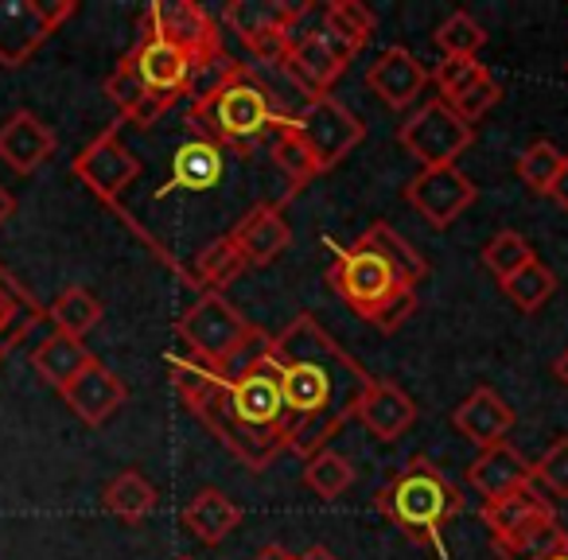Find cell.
<instances>
[{"label": "cell", "mask_w": 568, "mask_h": 560, "mask_svg": "<svg viewBox=\"0 0 568 560\" xmlns=\"http://www.w3.org/2000/svg\"><path fill=\"white\" fill-rule=\"evenodd\" d=\"M552 374H557V381H560V386L568 389V347L560 350L557 358H552Z\"/></svg>", "instance_id": "obj_45"}, {"label": "cell", "mask_w": 568, "mask_h": 560, "mask_svg": "<svg viewBox=\"0 0 568 560\" xmlns=\"http://www.w3.org/2000/svg\"><path fill=\"white\" fill-rule=\"evenodd\" d=\"M549 513H557V510H552V502L541 495L537 482H529V487L483 506V521H487V529H490V541L514 533V529L529 526V521H537V518H549Z\"/></svg>", "instance_id": "obj_28"}, {"label": "cell", "mask_w": 568, "mask_h": 560, "mask_svg": "<svg viewBox=\"0 0 568 560\" xmlns=\"http://www.w3.org/2000/svg\"><path fill=\"white\" fill-rule=\"evenodd\" d=\"M534 257H537L534 245H529L518 230H498V234L483 245V265H487L498 281H506V276H514L518 268H526Z\"/></svg>", "instance_id": "obj_37"}, {"label": "cell", "mask_w": 568, "mask_h": 560, "mask_svg": "<svg viewBox=\"0 0 568 560\" xmlns=\"http://www.w3.org/2000/svg\"><path fill=\"white\" fill-rule=\"evenodd\" d=\"M514 409L498 397V389L490 386H479L456 405L452 413V425L456 432L464 436L467 444H475L479 451L495 448V444H506V436L514 432Z\"/></svg>", "instance_id": "obj_20"}, {"label": "cell", "mask_w": 568, "mask_h": 560, "mask_svg": "<svg viewBox=\"0 0 568 560\" xmlns=\"http://www.w3.org/2000/svg\"><path fill=\"white\" fill-rule=\"evenodd\" d=\"M428 82L433 79H428L425 63L409 48H402V43L382 51L371 63V71H366V86L378 94V102L386 110H409V105H417V98L425 94Z\"/></svg>", "instance_id": "obj_15"}, {"label": "cell", "mask_w": 568, "mask_h": 560, "mask_svg": "<svg viewBox=\"0 0 568 560\" xmlns=\"http://www.w3.org/2000/svg\"><path fill=\"white\" fill-rule=\"evenodd\" d=\"M498 102H503V86H498V79L490 74V79H483L479 86H471L467 94H459L456 102H448V105L456 110L459 121H467V125L475 129L483 118H487L490 110H495Z\"/></svg>", "instance_id": "obj_41"}, {"label": "cell", "mask_w": 568, "mask_h": 560, "mask_svg": "<svg viewBox=\"0 0 568 560\" xmlns=\"http://www.w3.org/2000/svg\"><path fill=\"white\" fill-rule=\"evenodd\" d=\"M402 195L433 230H448L479 198V187L459 167H420Z\"/></svg>", "instance_id": "obj_13"}, {"label": "cell", "mask_w": 568, "mask_h": 560, "mask_svg": "<svg viewBox=\"0 0 568 560\" xmlns=\"http://www.w3.org/2000/svg\"><path fill=\"white\" fill-rule=\"evenodd\" d=\"M428 261L386 222H374L355 245H335L327 285L332 293L378 332H397L417 312V288Z\"/></svg>", "instance_id": "obj_3"}, {"label": "cell", "mask_w": 568, "mask_h": 560, "mask_svg": "<svg viewBox=\"0 0 568 560\" xmlns=\"http://www.w3.org/2000/svg\"><path fill=\"white\" fill-rule=\"evenodd\" d=\"M397 141L420 167H456V160L471 149L475 129L459 121L448 102L433 98L397 129Z\"/></svg>", "instance_id": "obj_10"}, {"label": "cell", "mask_w": 568, "mask_h": 560, "mask_svg": "<svg viewBox=\"0 0 568 560\" xmlns=\"http://www.w3.org/2000/svg\"><path fill=\"white\" fill-rule=\"evenodd\" d=\"M183 529L195 537L199 544H222L237 526H242V506L219 487H199L183 506Z\"/></svg>", "instance_id": "obj_22"}, {"label": "cell", "mask_w": 568, "mask_h": 560, "mask_svg": "<svg viewBox=\"0 0 568 560\" xmlns=\"http://www.w3.org/2000/svg\"><path fill=\"white\" fill-rule=\"evenodd\" d=\"M156 506H160V490L152 487L136 467H125L121 475H113L102 490V510L121 521H129V526L144 521Z\"/></svg>", "instance_id": "obj_29"}, {"label": "cell", "mask_w": 568, "mask_h": 560, "mask_svg": "<svg viewBox=\"0 0 568 560\" xmlns=\"http://www.w3.org/2000/svg\"><path fill=\"white\" fill-rule=\"evenodd\" d=\"M183 350L195 363L211 366L219 374H230L234 363H242L250 350H257L268 339L257 324L242 316L222 293H203L180 319H175Z\"/></svg>", "instance_id": "obj_6"}, {"label": "cell", "mask_w": 568, "mask_h": 560, "mask_svg": "<svg viewBox=\"0 0 568 560\" xmlns=\"http://www.w3.org/2000/svg\"><path fill=\"white\" fill-rule=\"evenodd\" d=\"M105 308L90 288L82 285H71L55 296V304L48 308V319L55 324L59 335H71V339H87L98 324H102Z\"/></svg>", "instance_id": "obj_31"}, {"label": "cell", "mask_w": 568, "mask_h": 560, "mask_svg": "<svg viewBox=\"0 0 568 560\" xmlns=\"http://www.w3.org/2000/svg\"><path fill=\"white\" fill-rule=\"evenodd\" d=\"M565 541H568V529L557 521V513H549V518L529 521V526L514 529V533L495 537L490 544H495L498 560H545L552 549H560Z\"/></svg>", "instance_id": "obj_30"}, {"label": "cell", "mask_w": 568, "mask_h": 560, "mask_svg": "<svg viewBox=\"0 0 568 560\" xmlns=\"http://www.w3.org/2000/svg\"><path fill=\"white\" fill-rule=\"evenodd\" d=\"M288 110L276 105V94L253 67L219 59L199 71L195 94H191L187 125L195 136L219 144L222 152H253L257 144L273 141L284 125Z\"/></svg>", "instance_id": "obj_4"}, {"label": "cell", "mask_w": 568, "mask_h": 560, "mask_svg": "<svg viewBox=\"0 0 568 560\" xmlns=\"http://www.w3.org/2000/svg\"><path fill=\"white\" fill-rule=\"evenodd\" d=\"M355 417L363 420V425L371 428V436H378L382 444H394V440H402L413 425H417L420 409H417V401L397 386V381L371 378V386H366Z\"/></svg>", "instance_id": "obj_21"}, {"label": "cell", "mask_w": 568, "mask_h": 560, "mask_svg": "<svg viewBox=\"0 0 568 560\" xmlns=\"http://www.w3.org/2000/svg\"><path fill=\"white\" fill-rule=\"evenodd\" d=\"M560 164H565V152H560L557 144H552V141H534L518 156V180L526 183L534 195H545V191H549V183L557 180Z\"/></svg>", "instance_id": "obj_38"}, {"label": "cell", "mask_w": 568, "mask_h": 560, "mask_svg": "<svg viewBox=\"0 0 568 560\" xmlns=\"http://www.w3.org/2000/svg\"><path fill=\"white\" fill-rule=\"evenodd\" d=\"M59 136L43 118L32 110H17L0 121V160L17 175H32L55 156Z\"/></svg>", "instance_id": "obj_16"}, {"label": "cell", "mask_w": 568, "mask_h": 560, "mask_svg": "<svg viewBox=\"0 0 568 560\" xmlns=\"http://www.w3.org/2000/svg\"><path fill=\"white\" fill-rule=\"evenodd\" d=\"M284 125L304 144V152L312 156L320 175L339 167L343 160L366 141L363 118H355V113L332 94H320V98H312V102H304L301 110L284 118Z\"/></svg>", "instance_id": "obj_7"}, {"label": "cell", "mask_w": 568, "mask_h": 560, "mask_svg": "<svg viewBox=\"0 0 568 560\" xmlns=\"http://www.w3.org/2000/svg\"><path fill=\"white\" fill-rule=\"evenodd\" d=\"M43 316L48 312L40 308V301L20 285L9 268H0V358L9 355Z\"/></svg>", "instance_id": "obj_23"}, {"label": "cell", "mask_w": 568, "mask_h": 560, "mask_svg": "<svg viewBox=\"0 0 568 560\" xmlns=\"http://www.w3.org/2000/svg\"><path fill=\"white\" fill-rule=\"evenodd\" d=\"M102 90H105V98L121 110V118L133 121L136 129H152L168 113V105L156 102V98L144 90V82L136 79L133 63H129L125 55H121V63L110 71V79H105Z\"/></svg>", "instance_id": "obj_25"}, {"label": "cell", "mask_w": 568, "mask_h": 560, "mask_svg": "<svg viewBox=\"0 0 568 560\" xmlns=\"http://www.w3.org/2000/svg\"><path fill=\"white\" fill-rule=\"evenodd\" d=\"M71 172L82 187H90V195H98L105 206L121 211L118 198L141 180V160H136L133 149L121 141V129L110 125V129H102L79 156H74Z\"/></svg>", "instance_id": "obj_11"}, {"label": "cell", "mask_w": 568, "mask_h": 560, "mask_svg": "<svg viewBox=\"0 0 568 560\" xmlns=\"http://www.w3.org/2000/svg\"><path fill=\"white\" fill-rule=\"evenodd\" d=\"M125 59L133 63V71H136V79L144 82V90H149L156 102H164L168 110H172L183 94H195L199 67L191 63L183 51H175L172 43L136 32V43Z\"/></svg>", "instance_id": "obj_14"}, {"label": "cell", "mask_w": 568, "mask_h": 560, "mask_svg": "<svg viewBox=\"0 0 568 560\" xmlns=\"http://www.w3.org/2000/svg\"><path fill=\"white\" fill-rule=\"evenodd\" d=\"M222 149L203 136H191L187 144H180L172 156V180H168V191H211L214 183L222 180Z\"/></svg>", "instance_id": "obj_26"}, {"label": "cell", "mask_w": 568, "mask_h": 560, "mask_svg": "<svg viewBox=\"0 0 568 560\" xmlns=\"http://www.w3.org/2000/svg\"><path fill=\"white\" fill-rule=\"evenodd\" d=\"M136 32L172 43V48L183 51L199 71H206L211 63L226 59V51H222V24L203 4H195V0H156V4L144 9Z\"/></svg>", "instance_id": "obj_8"}, {"label": "cell", "mask_w": 568, "mask_h": 560, "mask_svg": "<svg viewBox=\"0 0 568 560\" xmlns=\"http://www.w3.org/2000/svg\"><path fill=\"white\" fill-rule=\"evenodd\" d=\"M534 482L552 498H568V436H557L545 448V456L534 464Z\"/></svg>", "instance_id": "obj_40"}, {"label": "cell", "mask_w": 568, "mask_h": 560, "mask_svg": "<svg viewBox=\"0 0 568 560\" xmlns=\"http://www.w3.org/2000/svg\"><path fill=\"white\" fill-rule=\"evenodd\" d=\"M180 560H191V557H180Z\"/></svg>", "instance_id": "obj_48"}, {"label": "cell", "mask_w": 568, "mask_h": 560, "mask_svg": "<svg viewBox=\"0 0 568 560\" xmlns=\"http://www.w3.org/2000/svg\"><path fill=\"white\" fill-rule=\"evenodd\" d=\"M59 394H63L67 409H71L74 417H79L82 425H90V428L105 425V420H110L113 413L129 401L125 381H121L105 363H98V358L71 381V386L59 389Z\"/></svg>", "instance_id": "obj_17"}, {"label": "cell", "mask_w": 568, "mask_h": 560, "mask_svg": "<svg viewBox=\"0 0 568 560\" xmlns=\"http://www.w3.org/2000/svg\"><path fill=\"white\" fill-rule=\"evenodd\" d=\"M351 482H355V467H351V459L339 456V451L324 448L320 456L304 459V487L324 498V502H335Z\"/></svg>", "instance_id": "obj_34"}, {"label": "cell", "mask_w": 568, "mask_h": 560, "mask_svg": "<svg viewBox=\"0 0 568 560\" xmlns=\"http://www.w3.org/2000/svg\"><path fill=\"white\" fill-rule=\"evenodd\" d=\"M90 363H94V350L82 339H71V335H59V332L48 335V339L32 350V370L55 389L71 386Z\"/></svg>", "instance_id": "obj_24"}, {"label": "cell", "mask_w": 568, "mask_h": 560, "mask_svg": "<svg viewBox=\"0 0 568 560\" xmlns=\"http://www.w3.org/2000/svg\"><path fill=\"white\" fill-rule=\"evenodd\" d=\"M351 63H355V51H351L324 20V28H320L316 35H308V40H301V43L288 48L281 71L293 79V86L304 94V102H312V98L327 94Z\"/></svg>", "instance_id": "obj_12"}, {"label": "cell", "mask_w": 568, "mask_h": 560, "mask_svg": "<svg viewBox=\"0 0 568 560\" xmlns=\"http://www.w3.org/2000/svg\"><path fill=\"white\" fill-rule=\"evenodd\" d=\"M301 560H339L332 549H324V544H312L308 552H301Z\"/></svg>", "instance_id": "obj_46"}, {"label": "cell", "mask_w": 568, "mask_h": 560, "mask_svg": "<svg viewBox=\"0 0 568 560\" xmlns=\"http://www.w3.org/2000/svg\"><path fill=\"white\" fill-rule=\"evenodd\" d=\"M74 12V0H0V67H24Z\"/></svg>", "instance_id": "obj_9"}, {"label": "cell", "mask_w": 568, "mask_h": 560, "mask_svg": "<svg viewBox=\"0 0 568 560\" xmlns=\"http://www.w3.org/2000/svg\"><path fill=\"white\" fill-rule=\"evenodd\" d=\"M327 28L358 55V51L374 40L378 20H374V12L366 9L363 0H332V4H327Z\"/></svg>", "instance_id": "obj_36"}, {"label": "cell", "mask_w": 568, "mask_h": 560, "mask_svg": "<svg viewBox=\"0 0 568 560\" xmlns=\"http://www.w3.org/2000/svg\"><path fill=\"white\" fill-rule=\"evenodd\" d=\"M436 48L444 51V59H479L483 43H487V32H483V24L471 17V12H452L448 20H440V28H436Z\"/></svg>", "instance_id": "obj_35"}, {"label": "cell", "mask_w": 568, "mask_h": 560, "mask_svg": "<svg viewBox=\"0 0 568 560\" xmlns=\"http://www.w3.org/2000/svg\"><path fill=\"white\" fill-rule=\"evenodd\" d=\"M529 482H534V464H529L510 440L479 451V456L467 464V487L483 498V506L495 502V498L514 495V490L529 487Z\"/></svg>", "instance_id": "obj_19"}, {"label": "cell", "mask_w": 568, "mask_h": 560, "mask_svg": "<svg viewBox=\"0 0 568 560\" xmlns=\"http://www.w3.org/2000/svg\"><path fill=\"white\" fill-rule=\"evenodd\" d=\"M245 257L242 250H237L234 237H214L206 250H199L195 257V281L191 285H206V293H222L226 285H234L237 276L245 273Z\"/></svg>", "instance_id": "obj_32"}, {"label": "cell", "mask_w": 568, "mask_h": 560, "mask_svg": "<svg viewBox=\"0 0 568 560\" xmlns=\"http://www.w3.org/2000/svg\"><path fill=\"white\" fill-rule=\"evenodd\" d=\"M268 339L250 350L242 366L230 374L211 370L187 355L168 358V378L187 413L253 475H261L281 451H288L284 448L288 409H284L276 366L268 358Z\"/></svg>", "instance_id": "obj_1"}, {"label": "cell", "mask_w": 568, "mask_h": 560, "mask_svg": "<svg viewBox=\"0 0 568 560\" xmlns=\"http://www.w3.org/2000/svg\"><path fill=\"white\" fill-rule=\"evenodd\" d=\"M12 214H17V198H12V191L4 187V183H0V226H4Z\"/></svg>", "instance_id": "obj_44"}, {"label": "cell", "mask_w": 568, "mask_h": 560, "mask_svg": "<svg viewBox=\"0 0 568 560\" xmlns=\"http://www.w3.org/2000/svg\"><path fill=\"white\" fill-rule=\"evenodd\" d=\"M288 17H293V4H288V0H230L226 9H222V24L242 43L284 32Z\"/></svg>", "instance_id": "obj_27"}, {"label": "cell", "mask_w": 568, "mask_h": 560, "mask_svg": "<svg viewBox=\"0 0 568 560\" xmlns=\"http://www.w3.org/2000/svg\"><path fill=\"white\" fill-rule=\"evenodd\" d=\"M428 79H433L436 90H440V102H456L459 94H467V90L479 86L483 79H490V71H487V63H479V59H444Z\"/></svg>", "instance_id": "obj_39"}, {"label": "cell", "mask_w": 568, "mask_h": 560, "mask_svg": "<svg viewBox=\"0 0 568 560\" xmlns=\"http://www.w3.org/2000/svg\"><path fill=\"white\" fill-rule=\"evenodd\" d=\"M545 195H549L552 203L560 206V211H568V156H565V164H560L557 180L549 183V191H545Z\"/></svg>", "instance_id": "obj_42"}, {"label": "cell", "mask_w": 568, "mask_h": 560, "mask_svg": "<svg viewBox=\"0 0 568 560\" xmlns=\"http://www.w3.org/2000/svg\"><path fill=\"white\" fill-rule=\"evenodd\" d=\"M253 560H301V557H296V552H288L284 544H265V549H261Z\"/></svg>", "instance_id": "obj_43"}, {"label": "cell", "mask_w": 568, "mask_h": 560, "mask_svg": "<svg viewBox=\"0 0 568 560\" xmlns=\"http://www.w3.org/2000/svg\"><path fill=\"white\" fill-rule=\"evenodd\" d=\"M498 288H503V296L514 304V308L526 312V316H534V312H541L545 304L552 301V293H557V273L534 257L526 268H518L514 276L498 281Z\"/></svg>", "instance_id": "obj_33"}, {"label": "cell", "mask_w": 568, "mask_h": 560, "mask_svg": "<svg viewBox=\"0 0 568 560\" xmlns=\"http://www.w3.org/2000/svg\"><path fill=\"white\" fill-rule=\"evenodd\" d=\"M374 510L402 529L405 541L428 549L436 560H448L444 529L464 513V490L425 456H413L397 475H389L386 487L374 495Z\"/></svg>", "instance_id": "obj_5"}, {"label": "cell", "mask_w": 568, "mask_h": 560, "mask_svg": "<svg viewBox=\"0 0 568 560\" xmlns=\"http://www.w3.org/2000/svg\"><path fill=\"white\" fill-rule=\"evenodd\" d=\"M230 237L237 242L242 250L245 265L250 268H265L281 257L288 245H293V226L284 218V198L281 203H261L230 230Z\"/></svg>", "instance_id": "obj_18"}, {"label": "cell", "mask_w": 568, "mask_h": 560, "mask_svg": "<svg viewBox=\"0 0 568 560\" xmlns=\"http://www.w3.org/2000/svg\"><path fill=\"white\" fill-rule=\"evenodd\" d=\"M268 358L281 378L284 409H288V440L284 448L312 459L355 420L358 401L374 374H366L308 312L268 339Z\"/></svg>", "instance_id": "obj_2"}, {"label": "cell", "mask_w": 568, "mask_h": 560, "mask_svg": "<svg viewBox=\"0 0 568 560\" xmlns=\"http://www.w3.org/2000/svg\"><path fill=\"white\" fill-rule=\"evenodd\" d=\"M545 560H568V541L560 544V549H552V552H549V557H545Z\"/></svg>", "instance_id": "obj_47"}]
</instances>
